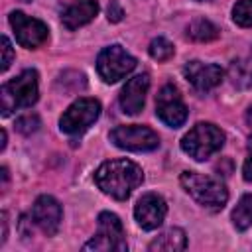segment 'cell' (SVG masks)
Wrapping results in <instances>:
<instances>
[{
	"instance_id": "cell-9",
	"label": "cell",
	"mask_w": 252,
	"mask_h": 252,
	"mask_svg": "<svg viewBox=\"0 0 252 252\" xmlns=\"http://www.w3.org/2000/svg\"><path fill=\"white\" fill-rule=\"evenodd\" d=\"M156 114L158 118L171 126V128H179L185 120H187V106L177 91V87L173 85H163L156 96Z\"/></svg>"
},
{
	"instance_id": "cell-23",
	"label": "cell",
	"mask_w": 252,
	"mask_h": 252,
	"mask_svg": "<svg viewBox=\"0 0 252 252\" xmlns=\"http://www.w3.org/2000/svg\"><path fill=\"white\" fill-rule=\"evenodd\" d=\"M12 59H14V49H12V43H10V39L6 37V35H2V71H6L8 67H10V63H12Z\"/></svg>"
},
{
	"instance_id": "cell-12",
	"label": "cell",
	"mask_w": 252,
	"mask_h": 252,
	"mask_svg": "<svg viewBox=\"0 0 252 252\" xmlns=\"http://www.w3.org/2000/svg\"><path fill=\"white\" fill-rule=\"evenodd\" d=\"M61 217H63V211L57 199H53L51 195H41L35 199L32 207V219L47 236H53L59 230Z\"/></svg>"
},
{
	"instance_id": "cell-28",
	"label": "cell",
	"mask_w": 252,
	"mask_h": 252,
	"mask_svg": "<svg viewBox=\"0 0 252 252\" xmlns=\"http://www.w3.org/2000/svg\"><path fill=\"white\" fill-rule=\"evenodd\" d=\"M246 122L252 126V104H250V108H248V112H246Z\"/></svg>"
},
{
	"instance_id": "cell-18",
	"label": "cell",
	"mask_w": 252,
	"mask_h": 252,
	"mask_svg": "<svg viewBox=\"0 0 252 252\" xmlns=\"http://www.w3.org/2000/svg\"><path fill=\"white\" fill-rule=\"evenodd\" d=\"M187 35L195 41H211L219 37V28L205 18H197L187 26Z\"/></svg>"
},
{
	"instance_id": "cell-1",
	"label": "cell",
	"mask_w": 252,
	"mask_h": 252,
	"mask_svg": "<svg viewBox=\"0 0 252 252\" xmlns=\"http://www.w3.org/2000/svg\"><path fill=\"white\" fill-rule=\"evenodd\" d=\"M142 179V167L130 159H110L94 171V183L98 189L116 201L128 199Z\"/></svg>"
},
{
	"instance_id": "cell-14",
	"label": "cell",
	"mask_w": 252,
	"mask_h": 252,
	"mask_svg": "<svg viewBox=\"0 0 252 252\" xmlns=\"http://www.w3.org/2000/svg\"><path fill=\"white\" fill-rule=\"evenodd\" d=\"M148 89H150V77L146 73H140V75H134L132 79H128L120 91L122 110L130 116L140 114V110L144 108V102H146Z\"/></svg>"
},
{
	"instance_id": "cell-7",
	"label": "cell",
	"mask_w": 252,
	"mask_h": 252,
	"mask_svg": "<svg viewBox=\"0 0 252 252\" xmlns=\"http://www.w3.org/2000/svg\"><path fill=\"white\" fill-rule=\"evenodd\" d=\"M134 67L136 59L120 45H108L96 57V71L104 83H116L124 79L128 73L134 71Z\"/></svg>"
},
{
	"instance_id": "cell-25",
	"label": "cell",
	"mask_w": 252,
	"mask_h": 252,
	"mask_svg": "<svg viewBox=\"0 0 252 252\" xmlns=\"http://www.w3.org/2000/svg\"><path fill=\"white\" fill-rule=\"evenodd\" d=\"M242 175H244V179H246V181H252V154H250V156L246 158V161H244Z\"/></svg>"
},
{
	"instance_id": "cell-20",
	"label": "cell",
	"mask_w": 252,
	"mask_h": 252,
	"mask_svg": "<svg viewBox=\"0 0 252 252\" xmlns=\"http://www.w3.org/2000/svg\"><path fill=\"white\" fill-rule=\"evenodd\" d=\"M232 20L240 28H252V0H238L232 8Z\"/></svg>"
},
{
	"instance_id": "cell-29",
	"label": "cell",
	"mask_w": 252,
	"mask_h": 252,
	"mask_svg": "<svg viewBox=\"0 0 252 252\" xmlns=\"http://www.w3.org/2000/svg\"><path fill=\"white\" fill-rule=\"evenodd\" d=\"M199 2H205V0H199Z\"/></svg>"
},
{
	"instance_id": "cell-22",
	"label": "cell",
	"mask_w": 252,
	"mask_h": 252,
	"mask_svg": "<svg viewBox=\"0 0 252 252\" xmlns=\"http://www.w3.org/2000/svg\"><path fill=\"white\" fill-rule=\"evenodd\" d=\"M37 128H39V118H37V114L28 112V114H24V116H20V118L16 120V130L22 132V134H26V136L33 134Z\"/></svg>"
},
{
	"instance_id": "cell-10",
	"label": "cell",
	"mask_w": 252,
	"mask_h": 252,
	"mask_svg": "<svg viewBox=\"0 0 252 252\" xmlns=\"http://www.w3.org/2000/svg\"><path fill=\"white\" fill-rule=\"evenodd\" d=\"M10 26L14 30L16 41L22 47L35 49V47H39V45H43L47 41L49 30L41 20L30 18V16H26L22 12H12L10 14Z\"/></svg>"
},
{
	"instance_id": "cell-13",
	"label": "cell",
	"mask_w": 252,
	"mask_h": 252,
	"mask_svg": "<svg viewBox=\"0 0 252 252\" xmlns=\"http://www.w3.org/2000/svg\"><path fill=\"white\" fill-rule=\"evenodd\" d=\"M183 75L185 79L199 91V93H207L211 89H215L222 77L224 71L215 65V63H203V61H189L183 67Z\"/></svg>"
},
{
	"instance_id": "cell-6",
	"label": "cell",
	"mask_w": 252,
	"mask_h": 252,
	"mask_svg": "<svg viewBox=\"0 0 252 252\" xmlns=\"http://www.w3.org/2000/svg\"><path fill=\"white\" fill-rule=\"evenodd\" d=\"M100 116V102L96 98H79L75 100L59 118L61 132L69 136H79L87 132L96 118Z\"/></svg>"
},
{
	"instance_id": "cell-4",
	"label": "cell",
	"mask_w": 252,
	"mask_h": 252,
	"mask_svg": "<svg viewBox=\"0 0 252 252\" xmlns=\"http://www.w3.org/2000/svg\"><path fill=\"white\" fill-rule=\"evenodd\" d=\"M224 144V132L211 124V122H199L195 124L181 140V150L197 159V161H205L209 159L213 154H217Z\"/></svg>"
},
{
	"instance_id": "cell-24",
	"label": "cell",
	"mask_w": 252,
	"mask_h": 252,
	"mask_svg": "<svg viewBox=\"0 0 252 252\" xmlns=\"http://www.w3.org/2000/svg\"><path fill=\"white\" fill-rule=\"evenodd\" d=\"M122 16H124V12H122L120 4L116 0H110V4H108V22H120Z\"/></svg>"
},
{
	"instance_id": "cell-26",
	"label": "cell",
	"mask_w": 252,
	"mask_h": 252,
	"mask_svg": "<svg viewBox=\"0 0 252 252\" xmlns=\"http://www.w3.org/2000/svg\"><path fill=\"white\" fill-rule=\"evenodd\" d=\"M6 234H8V220H6V213H2V236H0V244L6 242Z\"/></svg>"
},
{
	"instance_id": "cell-8",
	"label": "cell",
	"mask_w": 252,
	"mask_h": 252,
	"mask_svg": "<svg viewBox=\"0 0 252 252\" xmlns=\"http://www.w3.org/2000/svg\"><path fill=\"white\" fill-rule=\"evenodd\" d=\"M110 142L120 148V150H128V152H152L159 146V138L158 134L148 128V126H116L110 132Z\"/></svg>"
},
{
	"instance_id": "cell-16",
	"label": "cell",
	"mask_w": 252,
	"mask_h": 252,
	"mask_svg": "<svg viewBox=\"0 0 252 252\" xmlns=\"http://www.w3.org/2000/svg\"><path fill=\"white\" fill-rule=\"evenodd\" d=\"M185 246H187L185 232L181 228H167L150 242L148 250L150 252H179V250H185Z\"/></svg>"
},
{
	"instance_id": "cell-17",
	"label": "cell",
	"mask_w": 252,
	"mask_h": 252,
	"mask_svg": "<svg viewBox=\"0 0 252 252\" xmlns=\"http://www.w3.org/2000/svg\"><path fill=\"white\" fill-rule=\"evenodd\" d=\"M228 79L236 89H250L252 87V61L234 59L228 65Z\"/></svg>"
},
{
	"instance_id": "cell-5",
	"label": "cell",
	"mask_w": 252,
	"mask_h": 252,
	"mask_svg": "<svg viewBox=\"0 0 252 252\" xmlns=\"http://www.w3.org/2000/svg\"><path fill=\"white\" fill-rule=\"evenodd\" d=\"M83 250H118V252H126L128 244H126L122 220L114 213H108V211L100 213L96 234L83 246Z\"/></svg>"
},
{
	"instance_id": "cell-3",
	"label": "cell",
	"mask_w": 252,
	"mask_h": 252,
	"mask_svg": "<svg viewBox=\"0 0 252 252\" xmlns=\"http://www.w3.org/2000/svg\"><path fill=\"white\" fill-rule=\"evenodd\" d=\"M37 100V73L33 69L22 71L0 89L2 116H10L18 108H28Z\"/></svg>"
},
{
	"instance_id": "cell-11",
	"label": "cell",
	"mask_w": 252,
	"mask_h": 252,
	"mask_svg": "<svg viewBox=\"0 0 252 252\" xmlns=\"http://www.w3.org/2000/svg\"><path fill=\"white\" fill-rule=\"evenodd\" d=\"M165 215H167V205L163 197L158 193L142 195V199L136 203V209H134V217L144 230H156L163 222Z\"/></svg>"
},
{
	"instance_id": "cell-27",
	"label": "cell",
	"mask_w": 252,
	"mask_h": 252,
	"mask_svg": "<svg viewBox=\"0 0 252 252\" xmlns=\"http://www.w3.org/2000/svg\"><path fill=\"white\" fill-rule=\"evenodd\" d=\"M6 148V130H0V150Z\"/></svg>"
},
{
	"instance_id": "cell-2",
	"label": "cell",
	"mask_w": 252,
	"mask_h": 252,
	"mask_svg": "<svg viewBox=\"0 0 252 252\" xmlns=\"http://www.w3.org/2000/svg\"><path fill=\"white\" fill-rule=\"evenodd\" d=\"M179 181H181V187L199 205H203L209 211H220L228 201V191L224 183L213 175H205L197 171H183Z\"/></svg>"
},
{
	"instance_id": "cell-15",
	"label": "cell",
	"mask_w": 252,
	"mask_h": 252,
	"mask_svg": "<svg viewBox=\"0 0 252 252\" xmlns=\"http://www.w3.org/2000/svg\"><path fill=\"white\" fill-rule=\"evenodd\" d=\"M96 14H98V2L96 0H73L63 10L61 22L67 30H77L81 26H87Z\"/></svg>"
},
{
	"instance_id": "cell-21",
	"label": "cell",
	"mask_w": 252,
	"mask_h": 252,
	"mask_svg": "<svg viewBox=\"0 0 252 252\" xmlns=\"http://www.w3.org/2000/svg\"><path fill=\"white\" fill-rule=\"evenodd\" d=\"M148 51H150V55H152L154 59H158V61H167V59L173 55V43L167 41L165 37H156V39H152Z\"/></svg>"
},
{
	"instance_id": "cell-19",
	"label": "cell",
	"mask_w": 252,
	"mask_h": 252,
	"mask_svg": "<svg viewBox=\"0 0 252 252\" xmlns=\"http://www.w3.org/2000/svg\"><path fill=\"white\" fill-rule=\"evenodd\" d=\"M232 224L238 230H246L252 226V193L242 195L232 211Z\"/></svg>"
}]
</instances>
